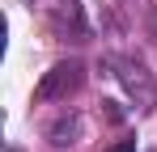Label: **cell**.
<instances>
[{
    "label": "cell",
    "mask_w": 157,
    "mask_h": 152,
    "mask_svg": "<svg viewBox=\"0 0 157 152\" xmlns=\"http://www.w3.org/2000/svg\"><path fill=\"white\" fill-rule=\"evenodd\" d=\"M47 139H51V148H72L81 139V114L77 110H64V114L47 127Z\"/></svg>",
    "instance_id": "cell-3"
},
{
    "label": "cell",
    "mask_w": 157,
    "mask_h": 152,
    "mask_svg": "<svg viewBox=\"0 0 157 152\" xmlns=\"http://www.w3.org/2000/svg\"><path fill=\"white\" fill-rule=\"evenodd\" d=\"M115 68H119L115 76H119V85L128 89V97L149 114L157 106V85H153V76L144 72V63H140V59H115Z\"/></svg>",
    "instance_id": "cell-2"
},
{
    "label": "cell",
    "mask_w": 157,
    "mask_h": 152,
    "mask_svg": "<svg viewBox=\"0 0 157 152\" xmlns=\"http://www.w3.org/2000/svg\"><path fill=\"white\" fill-rule=\"evenodd\" d=\"M59 25H68L77 38H85V17H81V4H72V0H68V4L59 9Z\"/></svg>",
    "instance_id": "cell-4"
},
{
    "label": "cell",
    "mask_w": 157,
    "mask_h": 152,
    "mask_svg": "<svg viewBox=\"0 0 157 152\" xmlns=\"http://www.w3.org/2000/svg\"><path fill=\"white\" fill-rule=\"evenodd\" d=\"M106 152H136V144H132V139H119V144H110Z\"/></svg>",
    "instance_id": "cell-5"
},
{
    "label": "cell",
    "mask_w": 157,
    "mask_h": 152,
    "mask_svg": "<svg viewBox=\"0 0 157 152\" xmlns=\"http://www.w3.org/2000/svg\"><path fill=\"white\" fill-rule=\"evenodd\" d=\"M149 38L157 42V4H153V13H149Z\"/></svg>",
    "instance_id": "cell-6"
},
{
    "label": "cell",
    "mask_w": 157,
    "mask_h": 152,
    "mask_svg": "<svg viewBox=\"0 0 157 152\" xmlns=\"http://www.w3.org/2000/svg\"><path fill=\"white\" fill-rule=\"evenodd\" d=\"M81 80H85V63H81V59H64V63H55L51 72L38 80L34 97L38 101H68L81 89Z\"/></svg>",
    "instance_id": "cell-1"
}]
</instances>
